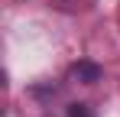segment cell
<instances>
[{
    "label": "cell",
    "mask_w": 120,
    "mask_h": 117,
    "mask_svg": "<svg viewBox=\"0 0 120 117\" xmlns=\"http://www.w3.org/2000/svg\"><path fill=\"white\" fill-rule=\"evenodd\" d=\"M101 75H104V68L98 62H88V58H81L68 68V78L78 81V85H94V81H101Z\"/></svg>",
    "instance_id": "6da1fadb"
},
{
    "label": "cell",
    "mask_w": 120,
    "mask_h": 117,
    "mask_svg": "<svg viewBox=\"0 0 120 117\" xmlns=\"http://www.w3.org/2000/svg\"><path fill=\"white\" fill-rule=\"evenodd\" d=\"M68 114H71V117H94L91 111H88V104H71V107H68Z\"/></svg>",
    "instance_id": "7a4b0ae2"
}]
</instances>
